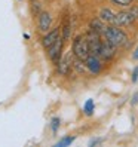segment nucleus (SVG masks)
Returning a JSON list of instances; mask_svg holds the SVG:
<instances>
[{
  "label": "nucleus",
  "mask_w": 138,
  "mask_h": 147,
  "mask_svg": "<svg viewBox=\"0 0 138 147\" xmlns=\"http://www.w3.org/2000/svg\"><path fill=\"white\" fill-rule=\"evenodd\" d=\"M102 37H104V40L110 42L111 45H114L116 48H123V46H126L129 43V37H128L126 31L122 27L114 25V24L107 25V28H106L104 34H102Z\"/></svg>",
  "instance_id": "f257e3e1"
},
{
  "label": "nucleus",
  "mask_w": 138,
  "mask_h": 147,
  "mask_svg": "<svg viewBox=\"0 0 138 147\" xmlns=\"http://www.w3.org/2000/svg\"><path fill=\"white\" fill-rule=\"evenodd\" d=\"M71 52L77 59L86 61V58L91 55V49H89V43H88V39H86V34H77L73 39Z\"/></svg>",
  "instance_id": "f03ea898"
},
{
  "label": "nucleus",
  "mask_w": 138,
  "mask_h": 147,
  "mask_svg": "<svg viewBox=\"0 0 138 147\" xmlns=\"http://www.w3.org/2000/svg\"><path fill=\"white\" fill-rule=\"evenodd\" d=\"M64 43H65V40H64V39H63V36H61V37H59V39L54 43L52 46L46 49L48 58L54 63V65H58V63L61 61V58H63V48H64Z\"/></svg>",
  "instance_id": "7ed1b4c3"
},
{
  "label": "nucleus",
  "mask_w": 138,
  "mask_h": 147,
  "mask_svg": "<svg viewBox=\"0 0 138 147\" xmlns=\"http://www.w3.org/2000/svg\"><path fill=\"white\" fill-rule=\"evenodd\" d=\"M86 39H88V43H89V49H91V54L94 55H98L100 57V52H101V48H102V43H104V37L101 36V34L95 33L89 30L86 33Z\"/></svg>",
  "instance_id": "20e7f679"
},
{
  "label": "nucleus",
  "mask_w": 138,
  "mask_h": 147,
  "mask_svg": "<svg viewBox=\"0 0 138 147\" xmlns=\"http://www.w3.org/2000/svg\"><path fill=\"white\" fill-rule=\"evenodd\" d=\"M135 22V18L131 15V12L126 9H122L116 12V16H114V25H119V27H131V25Z\"/></svg>",
  "instance_id": "39448f33"
},
{
  "label": "nucleus",
  "mask_w": 138,
  "mask_h": 147,
  "mask_svg": "<svg viewBox=\"0 0 138 147\" xmlns=\"http://www.w3.org/2000/svg\"><path fill=\"white\" fill-rule=\"evenodd\" d=\"M73 61H74V55L73 52L70 51L65 57L61 58V61L58 63V74H61V76H68L70 74V71L73 70Z\"/></svg>",
  "instance_id": "423d86ee"
},
{
  "label": "nucleus",
  "mask_w": 138,
  "mask_h": 147,
  "mask_svg": "<svg viewBox=\"0 0 138 147\" xmlns=\"http://www.w3.org/2000/svg\"><path fill=\"white\" fill-rule=\"evenodd\" d=\"M59 37H61V27L50 28L48 33H45L42 36V45H43V48H45V49L50 48Z\"/></svg>",
  "instance_id": "0eeeda50"
},
{
  "label": "nucleus",
  "mask_w": 138,
  "mask_h": 147,
  "mask_svg": "<svg viewBox=\"0 0 138 147\" xmlns=\"http://www.w3.org/2000/svg\"><path fill=\"white\" fill-rule=\"evenodd\" d=\"M85 64H86V68H88V71L91 74H95L97 76V74H100L102 71V59L98 55L91 54L88 58H86Z\"/></svg>",
  "instance_id": "6e6552de"
},
{
  "label": "nucleus",
  "mask_w": 138,
  "mask_h": 147,
  "mask_svg": "<svg viewBox=\"0 0 138 147\" xmlns=\"http://www.w3.org/2000/svg\"><path fill=\"white\" fill-rule=\"evenodd\" d=\"M37 25H39V31L40 33H48L52 27V16H50L49 12L46 11H42L39 15H37Z\"/></svg>",
  "instance_id": "1a4fd4ad"
},
{
  "label": "nucleus",
  "mask_w": 138,
  "mask_h": 147,
  "mask_svg": "<svg viewBox=\"0 0 138 147\" xmlns=\"http://www.w3.org/2000/svg\"><path fill=\"white\" fill-rule=\"evenodd\" d=\"M116 51H117V48L114 45H111L110 42L104 40L102 48H101V52H100V58L102 59V61H111V59L116 57Z\"/></svg>",
  "instance_id": "9d476101"
},
{
  "label": "nucleus",
  "mask_w": 138,
  "mask_h": 147,
  "mask_svg": "<svg viewBox=\"0 0 138 147\" xmlns=\"http://www.w3.org/2000/svg\"><path fill=\"white\" fill-rule=\"evenodd\" d=\"M107 25L108 24H106L104 21H102L100 16H95V18H92L91 21H89V30H92V31H95V33H98V34H104V31H106V28H107Z\"/></svg>",
  "instance_id": "9b49d317"
},
{
  "label": "nucleus",
  "mask_w": 138,
  "mask_h": 147,
  "mask_svg": "<svg viewBox=\"0 0 138 147\" xmlns=\"http://www.w3.org/2000/svg\"><path fill=\"white\" fill-rule=\"evenodd\" d=\"M98 16H100V18L102 20V21H104L106 24H114V16H116V12H113V11H111L110 9V7H101V9H100V12H98Z\"/></svg>",
  "instance_id": "f8f14e48"
},
{
  "label": "nucleus",
  "mask_w": 138,
  "mask_h": 147,
  "mask_svg": "<svg viewBox=\"0 0 138 147\" xmlns=\"http://www.w3.org/2000/svg\"><path fill=\"white\" fill-rule=\"evenodd\" d=\"M61 36H63V39L65 42L70 40V37H71V24H70V20H65L63 28H61Z\"/></svg>",
  "instance_id": "ddd939ff"
},
{
  "label": "nucleus",
  "mask_w": 138,
  "mask_h": 147,
  "mask_svg": "<svg viewBox=\"0 0 138 147\" xmlns=\"http://www.w3.org/2000/svg\"><path fill=\"white\" fill-rule=\"evenodd\" d=\"M83 111H85L86 116H92V115H94V111H95V102H94L92 98L86 100L85 106H83Z\"/></svg>",
  "instance_id": "4468645a"
},
{
  "label": "nucleus",
  "mask_w": 138,
  "mask_h": 147,
  "mask_svg": "<svg viewBox=\"0 0 138 147\" xmlns=\"http://www.w3.org/2000/svg\"><path fill=\"white\" fill-rule=\"evenodd\" d=\"M74 140H76L74 135H65V137H63L55 146H57V147H67V146H70L71 143H74Z\"/></svg>",
  "instance_id": "2eb2a0df"
},
{
  "label": "nucleus",
  "mask_w": 138,
  "mask_h": 147,
  "mask_svg": "<svg viewBox=\"0 0 138 147\" xmlns=\"http://www.w3.org/2000/svg\"><path fill=\"white\" fill-rule=\"evenodd\" d=\"M110 2L119 7H122V9H126L131 5H134V0H110Z\"/></svg>",
  "instance_id": "dca6fc26"
},
{
  "label": "nucleus",
  "mask_w": 138,
  "mask_h": 147,
  "mask_svg": "<svg viewBox=\"0 0 138 147\" xmlns=\"http://www.w3.org/2000/svg\"><path fill=\"white\" fill-rule=\"evenodd\" d=\"M59 126H61V119L59 117H52V120H50V131H52L54 134H57Z\"/></svg>",
  "instance_id": "f3484780"
},
{
  "label": "nucleus",
  "mask_w": 138,
  "mask_h": 147,
  "mask_svg": "<svg viewBox=\"0 0 138 147\" xmlns=\"http://www.w3.org/2000/svg\"><path fill=\"white\" fill-rule=\"evenodd\" d=\"M31 12H33L34 16H37V15L42 12V5H40V2L33 0V2H31Z\"/></svg>",
  "instance_id": "a211bd4d"
},
{
  "label": "nucleus",
  "mask_w": 138,
  "mask_h": 147,
  "mask_svg": "<svg viewBox=\"0 0 138 147\" xmlns=\"http://www.w3.org/2000/svg\"><path fill=\"white\" fill-rule=\"evenodd\" d=\"M128 11L131 12V15L134 16L135 21H137V20H138V5H131V6L128 7Z\"/></svg>",
  "instance_id": "6ab92c4d"
},
{
  "label": "nucleus",
  "mask_w": 138,
  "mask_h": 147,
  "mask_svg": "<svg viewBox=\"0 0 138 147\" xmlns=\"http://www.w3.org/2000/svg\"><path fill=\"white\" fill-rule=\"evenodd\" d=\"M131 82L132 83H137L138 82V65L132 70V76H131Z\"/></svg>",
  "instance_id": "aec40b11"
},
{
  "label": "nucleus",
  "mask_w": 138,
  "mask_h": 147,
  "mask_svg": "<svg viewBox=\"0 0 138 147\" xmlns=\"http://www.w3.org/2000/svg\"><path fill=\"white\" fill-rule=\"evenodd\" d=\"M101 143H102V140H101V138H94V140H91V141H89V147L98 146V144H101Z\"/></svg>",
  "instance_id": "412c9836"
},
{
  "label": "nucleus",
  "mask_w": 138,
  "mask_h": 147,
  "mask_svg": "<svg viewBox=\"0 0 138 147\" xmlns=\"http://www.w3.org/2000/svg\"><path fill=\"white\" fill-rule=\"evenodd\" d=\"M131 104H132V106H137V104H138V92H135V94L132 95V98H131Z\"/></svg>",
  "instance_id": "4be33fe9"
},
{
  "label": "nucleus",
  "mask_w": 138,
  "mask_h": 147,
  "mask_svg": "<svg viewBox=\"0 0 138 147\" xmlns=\"http://www.w3.org/2000/svg\"><path fill=\"white\" fill-rule=\"evenodd\" d=\"M131 57H132L134 61H138V46L134 49V52H132V55H131Z\"/></svg>",
  "instance_id": "5701e85b"
},
{
  "label": "nucleus",
  "mask_w": 138,
  "mask_h": 147,
  "mask_svg": "<svg viewBox=\"0 0 138 147\" xmlns=\"http://www.w3.org/2000/svg\"><path fill=\"white\" fill-rule=\"evenodd\" d=\"M18 2H24V0H18Z\"/></svg>",
  "instance_id": "b1692460"
}]
</instances>
